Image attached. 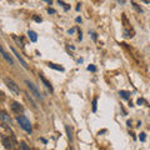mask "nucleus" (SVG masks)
<instances>
[{"mask_svg": "<svg viewBox=\"0 0 150 150\" xmlns=\"http://www.w3.org/2000/svg\"><path fill=\"white\" fill-rule=\"evenodd\" d=\"M88 70H89V71H95L96 68L94 67V65H89V67H88Z\"/></svg>", "mask_w": 150, "mask_h": 150, "instance_id": "obj_19", "label": "nucleus"}, {"mask_svg": "<svg viewBox=\"0 0 150 150\" xmlns=\"http://www.w3.org/2000/svg\"><path fill=\"white\" fill-rule=\"evenodd\" d=\"M21 149H23V150H30L29 146H28V144H26L25 142H21Z\"/></svg>", "mask_w": 150, "mask_h": 150, "instance_id": "obj_16", "label": "nucleus"}, {"mask_svg": "<svg viewBox=\"0 0 150 150\" xmlns=\"http://www.w3.org/2000/svg\"><path fill=\"white\" fill-rule=\"evenodd\" d=\"M96 108H98V98H94L93 99V111L94 112L96 111Z\"/></svg>", "mask_w": 150, "mask_h": 150, "instance_id": "obj_14", "label": "nucleus"}, {"mask_svg": "<svg viewBox=\"0 0 150 150\" xmlns=\"http://www.w3.org/2000/svg\"><path fill=\"white\" fill-rule=\"evenodd\" d=\"M49 68L51 69H55V70H59V71H64V68L60 67V65H56V64H53V63H49Z\"/></svg>", "mask_w": 150, "mask_h": 150, "instance_id": "obj_11", "label": "nucleus"}, {"mask_svg": "<svg viewBox=\"0 0 150 150\" xmlns=\"http://www.w3.org/2000/svg\"><path fill=\"white\" fill-rule=\"evenodd\" d=\"M48 13L49 14H55V10L54 9H48Z\"/></svg>", "mask_w": 150, "mask_h": 150, "instance_id": "obj_21", "label": "nucleus"}, {"mask_svg": "<svg viewBox=\"0 0 150 150\" xmlns=\"http://www.w3.org/2000/svg\"><path fill=\"white\" fill-rule=\"evenodd\" d=\"M11 50H13V53H14V55H15V56H16V58H18V60H19V62H20V64L23 65V67H24V69H29V67H28V64H26V62H25V60H24V59H23V58H21V55H20V54H19V53H18V51H16L15 49H14V48H11Z\"/></svg>", "mask_w": 150, "mask_h": 150, "instance_id": "obj_5", "label": "nucleus"}, {"mask_svg": "<svg viewBox=\"0 0 150 150\" xmlns=\"http://www.w3.org/2000/svg\"><path fill=\"white\" fill-rule=\"evenodd\" d=\"M10 108H11V110L15 112V114H20V112H23V110H24L23 109V106L16 101H13L10 104Z\"/></svg>", "mask_w": 150, "mask_h": 150, "instance_id": "obj_4", "label": "nucleus"}, {"mask_svg": "<svg viewBox=\"0 0 150 150\" xmlns=\"http://www.w3.org/2000/svg\"><path fill=\"white\" fill-rule=\"evenodd\" d=\"M25 95H26V98H28V100H29V101L31 103V105H33V108H34V109H36V104H35V101H34V100H33V99H31V98L29 96V94H25Z\"/></svg>", "mask_w": 150, "mask_h": 150, "instance_id": "obj_15", "label": "nucleus"}, {"mask_svg": "<svg viewBox=\"0 0 150 150\" xmlns=\"http://www.w3.org/2000/svg\"><path fill=\"white\" fill-rule=\"evenodd\" d=\"M40 79H41V81H43V84L44 85L46 86V89H48V90H50V93H53L54 91V88H53V85H51V84L46 80V79L43 76V75H40Z\"/></svg>", "mask_w": 150, "mask_h": 150, "instance_id": "obj_7", "label": "nucleus"}, {"mask_svg": "<svg viewBox=\"0 0 150 150\" xmlns=\"http://www.w3.org/2000/svg\"><path fill=\"white\" fill-rule=\"evenodd\" d=\"M133 6H134L135 9H137V10H138L139 13H142V11H143V10H142V8H140V6L138 5V4H135V3H133Z\"/></svg>", "mask_w": 150, "mask_h": 150, "instance_id": "obj_18", "label": "nucleus"}, {"mask_svg": "<svg viewBox=\"0 0 150 150\" xmlns=\"http://www.w3.org/2000/svg\"><path fill=\"white\" fill-rule=\"evenodd\" d=\"M0 118H1V120L4 121V123L11 124V119H10V116H9L5 111H1V112H0Z\"/></svg>", "mask_w": 150, "mask_h": 150, "instance_id": "obj_8", "label": "nucleus"}, {"mask_svg": "<svg viewBox=\"0 0 150 150\" xmlns=\"http://www.w3.org/2000/svg\"><path fill=\"white\" fill-rule=\"evenodd\" d=\"M74 31H75V29H71V30H69V34H73Z\"/></svg>", "mask_w": 150, "mask_h": 150, "instance_id": "obj_24", "label": "nucleus"}, {"mask_svg": "<svg viewBox=\"0 0 150 150\" xmlns=\"http://www.w3.org/2000/svg\"><path fill=\"white\" fill-rule=\"evenodd\" d=\"M119 95L123 98V99H129V98H130V93L129 91H125V90H120L119 91Z\"/></svg>", "mask_w": 150, "mask_h": 150, "instance_id": "obj_12", "label": "nucleus"}, {"mask_svg": "<svg viewBox=\"0 0 150 150\" xmlns=\"http://www.w3.org/2000/svg\"><path fill=\"white\" fill-rule=\"evenodd\" d=\"M65 130H67V134H68V138H69V140H70V142H71V140H73V135H71V130H70V128H69L68 125L65 126Z\"/></svg>", "mask_w": 150, "mask_h": 150, "instance_id": "obj_13", "label": "nucleus"}, {"mask_svg": "<svg viewBox=\"0 0 150 150\" xmlns=\"http://www.w3.org/2000/svg\"><path fill=\"white\" fill-rule=\"evenodd\" d=\"M91 35H93V39H94V40H95V39H96V34H95V33H93V34H91Z\"/></svg>", "mask_w": 150, "mask_h": 150, "instance_id": "obj_23", "label": "nucleus"}, {"mask_svg": "<svg viewBox=\"0 0 150 150\" xmlns=\"http://www.w3.org/2000/svg\"><path fill=\"white\" fill-rule=\"evenodd\" d=\"M1 55H3V58L5 59L9 64H10V65H14V60L11 59V56H10V55H8V54L5 53V50H4V49H1Z\"/></svg>", "mask_w": 150, "mask_h": 150, "instance_id": "obj_9", "label": "nucleus"}, {"mask_svg": "<svg viewBox=\"0 0 150 150\" xmlns=\"http://www.w3.org/2000/svg\"><path fill=\"white\" fill-rule=\"evenodd\" d=\"M143 103H144L143 99H138V104H139V105H140V104H143Z\"/></svg>", "mask_w": 150, "mask_h": 150, "instance_id": "obj_22", "label": "nucleus"}, {"mask_svg": "<svg viewBox=\"0 0 150 150\" xmlns=\"http://www.w3.org/2000/svg\"><path fill=\"white\" fill-rule=\"evenodd\" d=\"M1 142H3V145L5 146L6 149H11L13 148V143L9 137H6V135H3L1 137Z\"/></svg>", "mask_w": 150, "mask_h": 150, "instance_id": "obj_6", "label": "nucleus"}, {"mask_svg": "<svg viewBox=\"0 0 150 150\" xmlns=\"http://www.w3.org/2000/svg\"><path fill=\"white\" fill-rule=\"evenodd\" d=\"M25 84L28 85V88L30 89V91L34 94V95L38 98V99H40V100H43V96H41V94H40V91L38 90V88L34 85V84H33L30 80H25Z\"/></svg>", "mask_w": 150, "mask_h": 150, "instance_id": "obj_3", "label": "nucleus"}, {"mask_svg": "<svg viewBox=\"0 0 150 150\" xmlns=\"http://www.w3.org/2000/svg\"><path fill=\"white\" fill-rule=\"evenodd\" d=\"M16 120H18V123L20 124V126L26 131V133H29V134L31 133V130H33L31 129V124H30V121L28 120L26 116H24V115H18L16 116Z\"/></svg>", "mask_w": 150, "mask_h": 150, "instance_id": "obj_1", "label": "nucleus"}, {"mask_svg": "<svg viewBox=\"0 0 150 150\" xmlns=\"http://www.w3.org/2000/svg\"><path fill=\"white\" fill-rule=\"evenodd\" d=\"M28 35H29V39L33 41V43H35V41L38 40V35H36V33H35V31L29 30V31H28Z\"/></svg>", "mask_w": 150, "mask_h": 150, "instance_id": "obj_10", "label": "nucleus"}, {"mask_svg": "<svg viewBox=\"0 0 150 150\" xmlns=\"http://www.w3.org/2000/svg\"><path fill=\"white\" fill-rule=\"evenodd\" d=\"M4 83L6 84V86L10 89V90L13 91V93H15V94H19L20 93V89H19V86L16 85L15 83H14L11 79H9V78H4Z\"/></svg>", "mask_w": 150, "mask_h": 150, "instance_id": "obj_2", "label": "nucleus"}, {"mask_svg": "<svg viewBox=\"0 0 150 150\" xmlns=\"http://www.w3.org/2000/svg\"><path fill=\"white\" fill-rule=\"evenodd\" d=\"M34 20L38 21V23H40V21H41V18H39V16H34Z\"/></svg>", "mask_w": 150, "mask_h": 150, "instance_id": "obj_20", "label": "nucleus"}, {"mask_svg": "<svg viewBox=\"0 0 150 150\" xmlns=\"http://www.w3.org/2000/svg\"><path fill=\"white\" fill-rule=\"evenodd\" d=\"M139 139H140V142H145V139H146V137H145V133H142L139 135Z\"/></svg>", "mask_w": 150, "mask_h": 150, "instance_id": "obj_17", "label": "nucleus"}]
</instances>
